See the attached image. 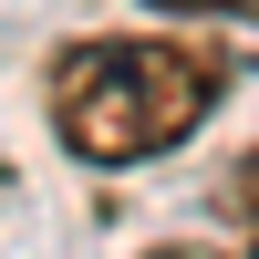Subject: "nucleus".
I'll use <instances>...</instances> for the list:
<instances>
[{"instance_id":"1","label":"nucleus","mask_w":259,"mask_h":259,"mask_svg":"<svg viewBox=\"0 0 259 259\" xmlns=\"http://www.w3.org/2000/svg\"><path fill=\"white\" fill-rule=\"evenodd\" d=\"M239 62L207 41H156V31H94L52 62V135L83 166H156L228 104Z\"/></svg>"},{"instance_id":"2","label":"nucleus","mask_w":259,"mask_h":259,"mask_svg":"<svg viewBox=\"0 0 259 259\" xmlns=\"http://www.w3.org/2000/svg\"><path fill=\"white\" fill-rule=\"evenodd\" d=\"M228 218H239V239H249V259H259V156L228 166Z\"/></svg>"},{"instance_id":"3","label":"nucleus","mask_w":259,"mask_h":259,"mask_svg":"<svg viewBox=\"0 0 259 259\" xmlns=\"http://www.w3.org/2000/svg\"><path fill=\"white\" fill-rule=\"evenodd\" d=\"M145 11H177V21H259V0H145Z\"/></svg>"},{"instance_id":"4","label":"nucleus","mask_w":259,"mask_h":259,"mask_svg":"<svg viewBox=\"0 0 259 259\" xmlns=\"http://www.w3.org/2000/svg\"><path fill=\"white\" fill-rule=\"evenodd\" d=\"M145 259H228V249H218V239H156Z\"/></svg>"}]
</instances>
